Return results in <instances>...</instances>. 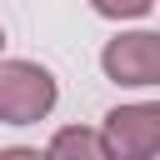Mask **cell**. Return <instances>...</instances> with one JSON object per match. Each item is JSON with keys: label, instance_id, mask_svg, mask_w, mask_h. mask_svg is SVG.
I'll return each mask as SVG.
<instances>
[{"label": "cell", "instance_id": "1", "mask_svg": "<svg viewBox=\"0 0 160 160\" xmlns=\"http://www.w3.org/2000/svg\"><path fill=\"white\" fill-rule=\"evenodd\" d=\"M60 100V85L35 60L0 55V125H40Z\"/></svg>", "mask_w": 160, "mask_h": 160}, {"label": "cell", "instance_id": "2", "mask_svg": "<svg viewBox=\"0 0 160 160\" xmlns=\"http://www.w3.org/2000/svg\"><path fill=\"white\" fill-rule=\"evenodd\" d=\"M100 140H105L110 160H150V155H160V100H130V105L105 110Z\"/></svg>", "mask_w": 160, "mask_h": 160}, {"label": "cell", "instance_id": "3", "mask_svg": "<svg viewBox=\"0 0 160 160\" xmlns=\"http://www.w3.org/2000/svg\"><path fill=\"white\" fill-rule=\"evenodd\" d=\"M100 70H105V80H115L125 90L160 85V30H120L115 40H105Z\"/></svg>", "mask_w": 160, "mask_h": 160}, {"label": "cell", "instance_id": "4", "mask_svg": "<svg viewBox=\"0 0 160 160\" xmlns=\"http://www.w3.org/2000/svg\"><path fill=\"white\" fill-rule=\"evenodd\" d=\"M45 150H50V155H85V160H110V150H105L100 130H80V125H65V130H55Z\"/></svg>", "mask_w": 160, "mask_h": 160}, {"label": "cell", "instance_id": "5", "mask_svg": "<svg viewBox=\"0 0 160 160\" xmlns=\"http://www.w3.org/2000/svg\"><path fill=\"white\" fill-rule=\"evenodd\" d=\"M90 10L105 15V20H140V15L155 10V0H90Z\"/></svg>", "mask_w": 160, "mask_h": 160}, {"label": "cell", "instance_id": "6", "mask_svg": "<svg viewBox=\"0 0 160 160\" xmlns=\"http://www.w3.org/2000/svg\"><path fill=\"white\" fill-rule=\"evenodd\" d=\"M0 55H5V30H0Z\"/></svg>", "mask_w": 160, "mask_h": 160}]
</instances>
